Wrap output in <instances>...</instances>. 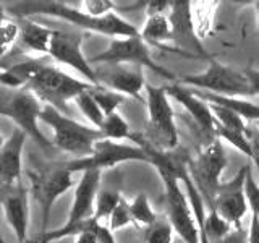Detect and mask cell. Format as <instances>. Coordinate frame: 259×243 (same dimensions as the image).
Here are the masks:
<instances>
[{
	"label": "cell",
	"instance_id": "obj_1",
	"mask_svg": "<svg viewBox=\"0 0 259 243\" xmlns=\"http://www.w3.org/2000/svg\"><path fill=\"white\" fill-rule=\"evenodd\" d=\"M18 18L26 20L28 16H52V18L63 20L73 26L83 31L96 32V34L110 36L113 39L140 36V31L132 23L121 18L120 15L112 12L101 18H94L84 13L81 8L71 7L65 2H54V0H31L21 2L10 8Z\"/></svg>",
	"mask_w": 259,
	"mask_h": 243
},
{
	"label": "cell",
	"instance_id": "obj_2",
	"mask_svg": "<svg viewBox=\"0 0 259 243\" xmlns=\"http://www.w3.org/2000/svg\"><path fill=\"white\" fill-rule=\"evenodd\" d=\"M138 143L136 146L144 149L148 154V164L156 167L160 175V180L164 183V199L167 209V219L172 224L174 232L180 237L185 243H199V230L191 206L186 198L182 182L178 180L177 174L174 172L172 159L167 154L151 148L141 138H133Z\"/></svg>",
	"mask_w": 259,
	"mask_h": 243
},
{
	"label": "cell",
	"instance_id": "obj_3",
	"mask_svg": "<svg viewBox=\"0 0 259 243\" xmlns=\"http://www.w3.org/2000/svg\"><path fill=\"white\" fill-rule=\"evenodd\" d=\"M101 174L102 172L99 170L83 172L75 188V194H73V202L67 222L55 230L42 232L34 240H28V243H54L67 237H76L83 230H86L94 216L96 196L101 186Z\"/></svg>",
	"mask_w": 259,
	"mask_h": 243
},
{
	"label": "cell",
	"instance_id": "obj_4",
	"mask_svg": "<svg viewBox=\"0 0 259 243\" xmlns=\"http://www.w3.org/2000/svg\"><path fill=\"white\" fill-rule=\"evenodd\" d=\"M39 122L52 128V146L71 154L76 159L91 156L94 151V144L99 140H104L97 128L79 124V122L70 118L67 113L57 110L52 105H44Z\"/></svg>",
	"mask_w": 259,
	"mask_h": 243
},
{
	"label": "cell",
	"instance_id": "obj_5",
	"mask_svg": "<svg viewBox=\"0 0 259 243\" xmlns=\"http://www.w3.org/2000/svg\"><path fill=\"white\" fill-rule=\"evenodd\" d=\"M91 88H94V85L88 83L84 79H78L47 63L32 78L26 89L34 94L39 101H44L47 105H52L57 110L65 113L67 104L71 99L75 101L81 93Z\"/></svg>",
	"mask_w": 259,
	"mask_h": 243
},
{
	"label": "cell",
	"instance_id": "obj_6",
	"mask_svg": "<svg viewBox=\"0 0 259 243\" xmlns=\"http://www.w3.org/2000/svg\"><path fill=\"white\" fill-rule=\"evenodd\" d=\"M177 83L183 86L196 88L198 91H204L217 96L227 97H248L251 96L249 81L245 71L235 70L229 65L210 59L209 65L204 71L194 73V75H186L178 78Z\"/></svg>",
	"mask_w": 259,
	"mask_h": 243
},
{
	"label": "cell",
	"instance_id": "obj_7",
	"mask_svg": "<svg viewBox=\"0 0 259 243\" xmlns=\"http://www.w3.org/2000/svg\"><path fill=\"white\" fill-rule=\"evenodd\" d=\"M89 63L93 67L94 65H132V67L148 68L164 79L174 81V83L178 81V78L172 71H168L165 67H162V65H159L152 59L149 46L140 36L112 39L109 47L97 55L91 57Z\"/></svg>",
	"mask_w": 259,
	"mask_h": 243
},
{
	"label": "cell",
	"instance_id": "obj_8",
	"mask_svg": "<svg viewBox=\"0 0 259 243\" xmlns=\"http://www.w3.org/2000/svg\"><path fill=\"white\" fill-rule=\"evenodd\" d=\"M149 162L148 154L144 152L140 146H132V144H123L110 140H99L94 144V151L91 156L88 157H79L73 159L62 164L65 169L71 174L76 172H88V170H102L112 169L123 162Z\"/></svg>",
	"mask_w": 259,
	"mask_h": 243
},
{
	"label": "cell",
	"instance_id": "obj_9",
	"mask_svg": "<svg viewBox=\"0 0 259 243\" xmlns=\"http://www.w3.org/2000/svg\"><path fill=\"white\" fill-rule=\"evenodd\" d=\"M227 164H229V156L224 149L222 141L215 138L199 152L198 159L191 162L188 167L193 182L196 183L204 201H209V205H212V199L222 183L221 177Z\"/></svg>",
	"mask_w": 259,
	"mask_h": 243
},
{
	"label": "cell",
	"instance_id": "obj_10",
	"mask_svg": "<svg viewBox=\"0 0 259 243\" xmlns=\"http://www.w3.org/2000/svg\"><path fill=\"white\" fill-rule=\"evenodd\" d=\"M42 112L40 101L28 89L7 93L5 102V117L16 124L23 133L37 143L42 149L52 148V141H49L39 128V117Z\"/></svg>",
	"mask_w": 259,
	"mask_h": 243
},
{
	"label": "cell",
	"instance_id": "obj_11",
	"mask_svg": "<svg viewBox=\"0 0 259 243\" xmlns=\"http://www.w3.org/2000/svg\"><path fill=\"white\" fill-rule=\"evenodd\" d=\"M32 193L39 202L40 217H42V232L51 219V213L59 198H62L73 186V174L63 166L39 170L31 175Z\"/></svg>",
	"mask_w": 259,
	"mask_h": 243
},
{
	"label": "cell",
	"instance_id": "obj_12",
	"mask_svg": "<svg viewBox=\"0 0 259 243\" xmlns=\"http://www.w3.org/2000/svg\"><path fill=\"white\" fill-rule=\"evenodd\" d=\"M251 169V164L243 166L232 180L221 183L210 208L217 211V214L224 217L233 229L241 227V221L248 213V202L245 196V180Z\"/></svg>",
	"mask_w": 259,
	"mask_h": 243
},
{
	"label": "cell",
	"instance_id": "obj_13",
	"mask_svg": "<svg viewBox=\"0 0 259 243\" xmlns=\"http://www.w3.org/2000/svg\"><path fill=\"white\" fill-rule=\"evenodd\" d=\"M146 105H148L149 125L156 132L162 143L168 149L177 148L178 130L175 125V112L170 97L167 94V86H152L146 83Z\"/></svg>",
	"mask_w": 259,
	"mask_h": 243
},
{
	"label": "cell",
	"instance_id": "obj_14",
	"mask_svg": "<svg viewBox=\"0 0 259 243\" xmlns=\"http://www.w3.org/2000/svg\"><path fill=\"white\" fill-rule=\"evenodd\" d=\"M83 37L78 32H67V31H54L52 44L49 49V55L55 62L67 65L71 70L78 71L84 81L97 86L94 67L89 63V59L83 52Z\"/></svg>",
	"mask_w": 259,
	"mask_h": 243
},
{
	"label": "cell",
	"instance_id": "obj_15",
	"mask_svg": "<svg viewBox=\"0 0 259 243\" xmlns=\"http://www.w3.org/2000/svg\"><path fill=\"white\" fill-rule=\"evenodd\" d=\"M94 73L97 86L107 88L121 96L133 97V99L144 102L141 97L146 88V79L140 67L132 68L130 65H94Z\"/></svg>",
	"mask_w": 259,
	"mask_h": 243
},
{
	"label": "cell",
	"instance_id": "obj_16",
	"mask_svg": "<svg viewBox=\"0 0 259 243\" xmlns=\"http://www.w3.org/2000/svg\"><path fill=\"white\" fill-rule=\"evenodd\" d=\"M0 205L18 243H28L29 230V194L23 183L0 185Z\"/></svg>",
	"mask_w": 259,
	"mask_h": 243
},
{
	"label": "cell",
	"instance_id": "obj_17",
	"mask_svg": "<svg viewBox=\"0 0 259 243\" xmlns=\"http://www.w3.org/2000/svg\"><path fill=\"white\" fill-rule=\"evenodd\" d=\"M168 21L172 24V31H174V44H177L180 51L188 54L190 57L206 55L204 49L199 44L196 31H194L190 2H186V0L172 2Z\"/></svg>",
	"mask_w": 259,
	"mask_h": 243
},
{
	"label": "cell",
	"instance_id": "obj_18",
	"mask_svg": "<svg viewBox=\"0 0 259 243\" xmlns=\"http://www.w3.org/2000/svg\"><path fill=\"white\" fill-rule=\"evenodd\" d=\"M28 136L15 128L0 149V185L20 183L23 174V151Z\"/></svg>",
	"mask_w": 259,
	"mask_h": 243
},
{
	"label": "cell",
	"instance_id": "obj_19",
	"mask_svg": "<svg viewBox=\"0 0 259 243\" xmlns=\"http://www.w3.org/2000/svg\"><path fill=\"white\" fill-rule=\"evenodd\" d=\"M167 94H168V97H174V99L190 113L191 118L196 122L202 130H206L209 133H214L215 118L212 115V112H210L209 102L201 99L193 89H188L180 83L168 85Z\"/></svg>",
	"mask_w": 259,
	"mask_h": 243
},
{
	"label": "cell",
	"instance_id": "obj_20",
	"mask_svg": "<svg viewBox=\"0 0 259 243\" xmlns=\"http://www.w3.org/2000/svg\"><path fill=\"white\" fill-rule=\"evenodd\" d=\"M140 37L148 46H156L159 49H164L167 52L190 57L188 54L180 51L177 46H170V44H174V31H172V24H170L167 15L148 16L144 26L140 31Z\"/></svg>",
	"mask_w": 259,
	"mask_h": 243
},
{
	"label": "cell",
	"instance_id": "obj_21",
	"mask_svg": "<svg viewBox=\"0 0 259 243\" xmlns=\"http://www.w3.org/2000/svg\"><path fill=\"white\" fill-rule=\"evenodd\" d=\"M18 29V43L24 51L49 55L55 29H51L46 24L34 20H23Z\"/></svg>",
	"mask_w": 259,
	"mask_h": 243
},
{
	"label": "cell",
	"instance_id": "obj_22",
	"mask_svg": "<svg viewBox=\"0 0 259 243\" xmlns=\"http://www.w3.org/2000/svg\"><path fill=\"white\" fill-rule=\"evenodd\" d=\"M44 65H47V62H44L42 59H28L12 65V67L0 71V83L10 89H15V91L26 89L32 78L37 75Z\"/></svg>",
	"mask_w": 259,
	"mask_h": 243
},
{
	"label": "cell",
	"instance_id": "obj_23",
	"mask_svg": "<svg viewBox=\"0 0 259 243\" xmlns=\"http://www.w3.org/2000/svg\"><path fill=\"white\" fill-rule=\"evenodd\" d=\"M194 93L209 104L221 105V107L235 112L245 122H256V124L259 122V105L245 99V97H227V96H217L204 91H194Z\"/></svg>",
	"mask_w": 259,
	"mask_h": 243
},
{
	"label": "cell",
	"instance_id": "obj_24",
	"mask_svg": "<svg viewBox=\"0 0 259 243\" xmlns=\"http://www.w3.org/2000/svg\"><path fill=\"white\" fill-rule=\"evenodd\" d=\"M99 132H101L104 140H110V141H117V143H120L121 140H125V138H132L133 136L132 130H130L128 122L121 117L118 112L110 113V115H107L104 118Z\"/></svg>",
	"mask_w": 259,
	"mask_h": 243
},
{
	"label": "cell",
	"instance_id": "obj_25",
	"mask_svg": "<svg viewBox=\"0 0 259 243\" xmlns=\"http://www.w3.org/2000/svg\"><path fill=\"white\" fill-rule=\"evenodd\" d=\"M89 93H91L93 99L99 105V109L102 110L105 117L110 115V113H115L120 105L125 102V96H121L115 91H110V89L102 86H94L89 89Z\"/></svg>",
	"mask_w": 259,
	"mask_h": 243
},
{
	"label": "cell",
	"instance_id": "obj_26",
	"mask_svg": "<svg viewBox=\"0 0 259 243\" xmlns=\"http://www.w3.org/2000/svg\"><path fill=\"white\" fill-rule=\"evenodd\" d=\"M128 205H130V214H132L133 224L136 225L148 227L159 217L154 213V209L149 205V199L144 193H140L132 202H128Z\"/></svg>",
	"mask_w": 259,
	"mask_h": 243
},
{
	"label": "cell",
	"instance_id": "obj_27",
	"mask_svg": "<svg viewBox=\"0 0 259 243\" xmlns=\"http://www.w3.org/2000/svg\"><path fill=\"white\" fill-rule=\"evenodd\" d=\"M144 243H172L174 227L167 217H157L151 225L144 227Z\"/></svg>",
	"mask_w": 259,
	"mask_h": 243
},
{
	"label": "cell",
	"instance_id": "obj_28",
	"mask_svg": "<svg viewBox=\"0 0 259 243\" xmlns=\"http://www.w3.org/2000/svg\"><path fill=\"white\" fill-rule=\"evenodd\" d=\"M123 199L117 190H99L96 196V206H94V216L93 219L96 222H101L102 219L110 217L113 209L118 206V202Z\"/></svg>",
	"mask_w": 259,
	"mask_h": 243
},
{
	"label": "cell",
	"instance_id": "obj_29",
	"mask_svg": "<svg viewBox=\"0 0 259 243\" xmlns=\"http://www.w3.org/2000/svg\"><path fill=\"white\" fill-rule=\"evenodd\" d=\"M209 105H210V112H212L217 125H221L227 130H232V132H238V133H245V135L249 133L246 122L240 115H237L235 112L225 109V107H221V105H215V104H209Z\"/></svg>",
	"mask_w": 259,
	"mask_h": 243
},
{
	"label": "cell",
	"instance_id": "obj_30",
	"mask_svg": "<svg viewBox=\"0 0 259 243\" xmlns=\"http://www.w3.org/2000/svg\"><path fill=\"white\" fill-rule=\"evenodd\" d=\"M214 135L219 138L221 141H227L230 146H233L235 149H238L241 154H245L246 157L253 159V144H251V140L248 138V135L245 133H238V132H232V130H227L221 125L215 124L214 128Z\"/></svg>",
	"mask_w": 259,
	"mask_h": 243
},
{
	"label": "cell",
	"instance_id": "obj_31",
	"mask_svg": "<svg viewBox=\"0 0 259 243\" xmlns=\"http://www.w3.org/2000/svg\"><path fill=\"white\" fill-rule=\"evenodd\" d=\"M76 105H78V109L81 110V113L89 120V124H91L94 128L99 130L101 125H102V122L105 118V115L102 113V110L99 109V105L96 104V101L93 99V96L91 93H89V89L84 93H81L76 99H75Z\"/></svg>",
	"mask_w": 259,
	"mask_h": 243
},
{
	"label": "cell",
	"instance_id": "obj_32",
	"mask_svg": "<svg viewBox=\"0 0 259 243\" xmlns=\"http://www.w3.org/2000/svg\"><path fill=\"white\" fill-rule=\"evenodd\" d=\"M130 224H133L132 214H130V205H128V201L121 199L118 202V206L113 209V213L109 217V229H110V232H115V230L123 229V227H126Z\"/></svg>",
	"mask_w": 259,
	"mask_h": 243
},
{
	"label": "cell",
	"instance_id": "obj_33",
	"mask_svg": "<svg viewBox=\"0 0 259 243\" xmlns=\"http://www.w3.org/2000/svg\"><path fill=\"white\" fill-rule=\"evenodd\" d=\"M245 196H246V202H248V208L251 209V213H253L254 217L259 219V183L254 180L253 170L251 169L245 180Z\"/></svg>",
	"mask_w": 259,
	"mask_h": 243
},
{
	"label": "cell",
	"instance_id": "obj_34",
	"mask_svg": "<svg viewBox=\"0 0 259 243\" xmlns=\"http://www.w3.org/2000/svg\"><path fill=\"white\" fill-rule=\"evenodd\" d=\"M113 2L109 0H84L83 2V12L88 13L89 16H94V18H101L113 12Z\"/></svg>",
	"mask_w": 259,
	"mask_h": 243
},
{
	"label": "cell",
	"instance_id": "obj_35",
	"mask_svg": "<svg viewBox=\"0 0 259 243\" xmlns=\"http://www.w3.org/2000/svg\"><path fill=\"white\" fill-rule=\"evenodd\" d=\"M18 24H15L12 21H5L0 26V47L8 49L15 40H18Z\"/></svg>",
	"mask_w": 259,
	"mask_h": 243
},
{
	"label": "cell",
	"instance_id": "obj_36",
	"mask_svg": "<svg viewBox=\"0 0 259 243\" xmlns=\"http://www.w3.org/2000/svg\"><path fill=\"white\" fill-rule=\"evenodd\" d=\"M170 7H172V2H167V0H154V2L146 4V15L148 16L165 15L167 12H170Z\"/></svg>",
	"mask_w": 259,
	"mask_h": 243
},
{
	"label": "cell",
	"instance_id": "obj_37",
	"mask_svg": "<svg viewBox=\"0 0 259 243\" xmlns=\"http://www.w3.org/2000/svg\"><path fill=\"white\" fill-rule=\"evenodd\" d=\"M219 243H248V230H245L243 227L232 229L229 235H225Z\"/></svg>",
	"mask_w": 259,
	"mask_h": 243
},
{
	"label": "cell",
	"instance_id": "obj_38",
	"mask_svg": "<svg viewBox=\"0 0 259 243\" xmlns=\"http://www.w3.org/2000/svg\"><path fill=\"white\" fill-rule=\"evenodd\" d=\"M245 75L249 81V88H251V96H259V70L254 68H246L243 70Z\"/></svg>",
	"mask_w": 259,
	"mask_h": 243
},
{
	"label": "cell",
	"instance_id": "obj_39",
	"mask_svg": "<svg viewBox=\"0 0 259 243\" xmlns=\"http://www.w3.org/2000/svg\"><path fill=\"white\" fill-rule=\"evenodd\" d=\"M248 243H259V219L251 217V224L248 229Z\"/></svg>",
	"mask_w": 259,
	"mask_h": 243
},
{
	"label": "cell",
	"instance_id": "obj_40",
	"mask_svg": "<svg viewBox=\"0 0 259 243\" xmlns=\"http://www.w3.org/2000/svg\"><path fill=\"white\" fill-rule=\"evenodd\" d=\"M251 144H253V164L254 167L257 169V172H259V135L254 136V140H251Z\"/></svg>",
	"mask_w": 259,
	"mask_h": 243
},
{
	"label": "cell",
	"instance_id": "obj_41",
	"mask_svg": "<svg viewBox=\"0 0 259 243\" xmlns=\"http://www.w3.org/2000/svg\"><path fill=\"white\" fill-rule=\"evenodd\" d=\"M5 102L7 94H0V117H5Z\"/></svg>",
	"mask_w": 259,
	"mask_h": 243
},
{
	"label": "cell",
	"instance_id": "obj_42",
	"mask_svg": "<svg viewBox=\"0 0 259 243\" xmlns=\"http://www.w3.org/2000/svg\"><path fill=\"white\" fill-rule=\"evenodd\" d=\"M7 21V10H5V5L0 2V26Z\"/></svg>",
	"mask_w": 259,
	"mask_h": 243
},
{
	"label": "cell",
	"instance_id": "obj_43",
	"mask_svg": "<svg viewBox=\"0 0 259 243\" xmlns=\"http://www.w3.org/2000/svg\"><path fill=\"white\" fill-rule=\"evenodd\" d=\"M7 51H8V49H5V47H0V62H2V59H4V55L7 54Z\"/></svg>",
	"mask_w": 259,
	"mask_h": 243
},
{
	"label": "cell",
	"instance_id": "obj_44",
	"mask_svg": "<svg viewBox=\"0 0 259 243\" xmlns=\"http://www.w3.org/2000/svg\"><path fill=\"white\" fill-rule=\"evenodd\" d=\"M254 5H256V13H257V26H259V2H256Z\"/></svg>",
	"mask_w": 259,
	"mask_h": 243
},
{
	"label": "cell",
	"instance_id": "obj_45",
	"mask_svg": "<svg viewBox=\"0 0 259 243\" xmlns=\"http://www.w3.org/2000/svg\"><path fill=\"white\" fill-rule=\"evenodd\" d=\"M4 143H5V140H4V136H2V133H0V149H2V146H4Z\"/></svg>",
	"mask_w": 259,
	"mask_h": 243
},
{
	"label": "cell",
	"instance_id": "obj_46",
	"mask_svg": "<svg viewBox=\"0 0 259 243\" xmlns=\"http://www.w3.org/2000/svg\"><path fill=\"white\" fill-rule=\"evenodd\" d=\"M0 243H7V240H5V237H4V233L0 232Z\"/></svg>",
	"mask_w": 259,
	"mask_h": 243
},
{
	"label": "cell",
	"instance_id": "obj_47",
	"mask_svg": "<svg viewBox=\"0 0 259 243\" xmlns=\"http://www.w3.org/2000/svg\"><path fill=\"white\" fill-rule=\"evenodd\" d=\"M257 128H259V122H257Z\"/></svg>",
	"mask_w": 259,
	"mask_h": 243
}]
</instances>
